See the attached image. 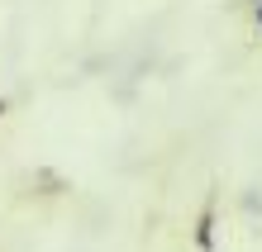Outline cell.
<instances>
[{
  "instance_id": "1",
  "label": "cell",
  "mask_w": 262,
  "mask_h": 252,
  "mask_svg": "<svg viewBox=\"0 0 262 252\" xmlns=\"http://www.w3.org/2000/svg\"><path fill=\"white\" fill-rule=\"evenodd\" d=\"M191 243H195V252H220V195L214 191H205V200H200V210H195Z\"/></svg>"
},
{
  "instance_id": "2",
  "label": "cell",
  "mask_w": 262,
  "mask_h": 252,
  "mask_svg": "<svg viewBox=\"0 0 262 252\" xmlns=\"http://www.w3.org/2000/svg\"><path fill=\"white\" fill-rule=\"evenodd\" d=\"M253 24H257V38H262V0H253Z\"/></svg>"
},
{
  "instance_id": "3",
  "label": "cell",
  "mask_w": 262,
  "mask_h": 252,
  "mask_svg": "<svg viewBox=\"0 0 262 252\" xmlns=\"http://www.w3.org/2000/svg\"><path fill=\"white\" fill-rule=\"evenodd\" d=\"M5 114H10V100H5V96H0V119H5Z\"/></svg>"
}]
</instances>
